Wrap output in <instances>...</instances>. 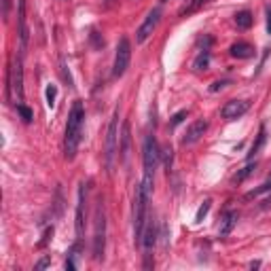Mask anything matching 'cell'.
Masks as SVG:
<instances>
[{
  "label": "cell",
  "instance_id": "6da1fadb",
  "mask_svg": "<svg viewBox=\"0 0 271 271\" xmlns=\"http://www.w3.org/2000/svg\"><path fill=\"white\" fill-rule=\"evenodd\" d=\"M83 123H85V108L83 102L76 100L68 114V123H66V136H64V155L66 159H74L76 148L81 142V134H83Z\"/></svg>",
  "mask_w": 271,
  "mask_h": 271
},
{
  "label": "cell",
  "instance_id": "7a4b0ae2",
  "mask_svg": "<svg viewBox=\"0 0 271 271\" xmlns=\"http://www.w3.org/2000/svg\"><path fill=\"white\" fill-rule=\"evenodd\" d=\"M148 197L142 186L136 189V202H134V233H136V242H142V233H144V218H146V203Z\"/></svg>",
  "mask_w": 271,
  "mask_h": 271
},
{
  "label": "cell",
  "instance_id": "3957f363",
  "mask_svg": "<svg viewBox=\"0 0 271 271\" xmlns=\"http://www.w3.org/2000/svg\"><path fill=\"white\" fill-rule=\"evenodd\" d=\"M104 244H106V214L102 202L95 208V233H93V259L100 261L104 256Z\"/></svg>",
  "mask_w": 271,
  "mask_h": 271
},
{
  "label": "cell",
  "instance_id": "277c9868",
  "mask_svg": "<svg viewBox=\"0 0 271 271\" xmlns=\"http://www.w3.org/2000/svg\"><path fill=\"white\" fill-rule=\"evenodd\" d=\"M117 140H119V111H114L111 125L106 132V148H104V157H106V167L108 172L114 165V155H117Z\"/></svg>",
  "mask_w": 271,
  "mask_h": 271
},
{
  "label": "cell",
  "instance_id": "5b68a950",
  "mask_svg": "<svg viewBox=\"0 0 271 271\" xmlns=\"http://www.w3.org/2000/svg\"><path fill=\"white\" fill-rule=\"evenodd\" d=\"M130 60H132V45L123 36L117 43V53H114V64H113V76L114 79H119V76L125 74V70L130 68Z\"/></svg>",
  "mask_w": 271,
  "mask_h": 271
},
{
  "label": "cell",
  "instance_id": "8992f818",
  "mask_svg": "<svg viewBox=\"0 0 271 271\" xmlns=\"http://www.w3.org/2000/svg\"><path fill=\"white\" fill-rule=\"evenodd\" d=\"M161 153H159V144L155 140V136H146L144 140V148H142V161H144V174L153 176L155 170L159 165Z\"/></svg>",
  "mask_w": 271,
  "mask_h": 271
},
{
  "label": "cell",
  "instance_id": "52a82bcc",
  "mask_svg": "<svg viewBox=\"0 0 271 271\" xmlns=\"http://www.w3.org/2000/svg\"><path fill=\"white\" fill-rule=\"evenodd\" d=\"M159 22H161V9H153V11L146 15L144 23H142L140 28H138V32H136V41H138V43H144L146 38L151 36L155 30H157Z\"/></svg>",
  "mask_w": 271,
  "mask_h": 271
},
{
  "label": "cell",
  "instance_id": "ba28073f",
  "mask_svg": "<svg viewBox=\"0 0 271 271\" xmlns=\"http://www.w3.org/2000/svg\"><path fill=\"white\" fill-rule=\"evenodd\" d=\"M250 111V102L248 100H229L227 104L223 106V119H227V121H235V119H240L244 117Z\"/></svg>",
  "mask_w": 271,
  "mask_h": 271
},
{
  "label": "cell",
  "instance_id": "9c48e42d",
  "mask_svg": "<svg viewBox=\"0 0 271 271\" xmlns=\"http://www.w3.org/2000/svg\"><path fill=\"white\" fill-rule=\"evenodd\" d=\"M205 130H208V121H205V119L193 121V123L189 125V130H186V134H184V138H182V144L184 146L186 144H195V142L205 134Z\"/></svg>",
  "mask_w": 271,
  "mask_h": 271
},
{
  "label": "cell",
  "instance_id": "30bf717a",
  "mask_svg": "<svg viewBox=\"0 0 271 271\" xmlns=\"http://www.w3.org/2000/svg\"><path fill=\"white\" fill-rule=\"evenodd\" d=\"M85 184H81L79 189V203H76V235H83V229H85V216H83V212H85V189H83Z\"/></svg>",
  "mask_w": 271,
  "mask_h": 271
},
{
  "label": "cell",
  "instance_id": "8fae6325",
  "mask_svg": "<svg viewBox=\"0 0 271 271\" xmlns=\"http://www.w3.org/2000/svg\"><path fill=\"white\" fill-rule=\"evenodd\" d=\"M19 38H22V49L28 45V28H25V0H19Z\"/></svg>",
  "mask_w": 271,
  "mask_h": 271
},
{
  "label": "cell",
  "instance_id": "7c38bea8",
  "mask_svg": "<svg viewBox=\"0 0 271 271\" xmlns=\"http://www.w3.org/2000/svg\"><path fill=\"white\" fill-rule=\"evenodd\" d=\"M231 55L237 57V60H248V57L254 55V47L248 43H235L233 47H231Z\"/></svg>",
  "mask_w": 271,
  "mask_h": 271
},
{
  "label": "cell",
  "instance_id": "4fadbf2b",
  "mask_svg": "<svg viewBox=\"0 0 271 271\" xmlns=\"http://www.w3.org/2000/svg\"><path fill=\"white\" fill-rule=\"evenodd\" d=\"M155 242H157V229H155L153 223H148L146 227H144V233H142V244H144L146 252H151V248L155 246Z\"/></svg>",
  "mask_w": 271,
  "mask_h": 271
},
{
  "label": "cell",
  "instance_id": "5bb4252c",
  "mask_svg": "<svg viewBox=\"0 0 271 271\" xmlns=\"http://www.w3.org/2000/svg\"><path fill=\"white\" fill-rule=\"evenodd\" d=\"M235 225H237V212H227V214H225V221L221 225V237L229 235Z\"/></svg>",
  "mask_w": 271,
  "mask_h": 271
},
{
  "label": "cell",
  "instance_id": "9a60e30c",
  "mask_svg": "<svg viewBox=\"0 0 271 271\" xmlns=\"http://www.w3.org/2000/svg\"><path fill=\"white\" fill-rule=\"evenodd\" d=\"M252 22H254V19H252V13H250V11H240L235 15V25L240 30H248L250 25H252Z\"/></svg>",
  "mask_w": 271,
  "mask_h": 271
},
{
  "label": "cell",
  "instance_id": "2e32d148",
  "mask_svg": "<svg viewBox=\"0 0 271 271\" xmlns=\"http://www.w3.org/2000/svg\"><path fill=\"white\" fill-rule=\"evenodd\" d=\"M130 123H125L123 125V136H121V148H119V153H121V157L127 159V153H130Z\"/></svg>",
  "mask_w": 271,
  "mask_h": 271
},
{
  "label": "cell",
  "instance_id": "e0dca14e",
  "mask_svg": "<svg viewBox=\"0 0 271 271\" xmlns=\"http://www.w3.org/2000/svg\"><path fill=\"white\" fill-rule=\"evenodd\" d=\"M208 66H210V53H208V49H203L202 53L197 55V60L193 62V68L202 72V70H208Z\"/></svg>",
  "mask_w": 271,
  "mask_h": 271
},
{
  "label": "cell",
  "instance_id": "ac0fdd59",
  "mask_svg": "<svg viewBox=\"0 0 271 271\" xmlns=\"http://www.w3.org/2000/svg\"><path fill=\"white\" fill-rule=\"evenodd\" d=\"M265 138H267V136H265V127H261L259 138H256V144H252V148H250V155H248V157H254V155L261 151L263 144H265Z\"/></svg>",
  "mask_w": 271,
  "mask_h": 271
},
{
  "label": "cell",
  "instance_id": "d6986e66",
  "mask_svg": "<svg viewBox=\"0 0 271 271\" xmlns=\"http://www.w3.org/2000/svg\"><path fill=\"white\" fill-rule=\"evenodd\" d=\"M254 167H256V163H254V165H252V163H250V165H246L242 172H237L235 176H233V182H244V180H246V178L250 176V174L254 172Z\"/></svg>",
  "mask_w": 271,
  "mask_h": 271
},
{
  "label": "cell",
  "instance_id": "ffe728a7",
  "mask_svg": "<svg viewBox=\"0 0 271 271\" xmlns=\"http://www.w3.org/2000/svg\"><path fill=\"white\" fill-rule=\"evenodd\" d=\"M17 113L22 114V119L25 121V123H32V119H34V114H32V111L25 104H17Z\"/></svg>",
  "mask_w": 271,
  "mask_h": 271
},
{
  "label": "cell",
  "instance_id": "44dd1931",
  "mask_svg": "<svg viewBox=\"0 0 271 271\" xmlns=\"http://www.w3.org/2000/svg\"><path fill=\"white\" fill-rule=\"evenodd\" d=\"M210 203H212L210 199H205V202H203V205L197 210V214H195V223H202L203 218H205V214H208V212H210Z\"/></svg>",
  "mask_w": 271,
  "mask_h": 271
},
{
  "label": "cell",
  "instance_id": "7402d4cb",
  "mask_svg": "<svg viewBox=\"0 0 271 271\" xmlns=\"http://www.w3.org/2000/svg\"><path fill=\"white\" fill-rule=\"evenodd\" d=\"M55 95H57L55 85H49V87H47V106H49V108L55 104Z\"/></svg>",
  "mask_w": 271,
  "mask_h": 271
},
{
  "label": "cell",
  "instance_id": "603a6c76",
  "mask_svg": "<svg viewBox=\"0 0 271 271\" xmlns=\"http://www.w3.org/2000/svg\"><path fill=\"white\" fill-rule=\"evenodd\" d=\"M208 2V0H191V4L186 6V9L182 13H193V11H197V9H202V6Z\"/></svg>",
  "mask_w": 271,
  "mask_h": 271
},
{
  "label": "cell",
  "instance_id": "cb8c5ba5",
  "mask_svg": "<svg viewBox=\"0 0 271 271\" xmlns=\"http://www.w3.org/2000/svg\"><path fill=\"white\" fill-rule=\"evenodd\" d=\"M172 153H174V151H172V146H165V148H163V153H161V155L165 157V170H167V172H170V167H172V157H174Z\"/></svg>",
  "mask_w": 271,
  "mask_h": 271
},
{
  "label": "cell",
  "instance_id": "d4e9b609",
  "mask_svg": "<svg viewBox=\"0 0 271 271\" xmlns=\"http://www.w3.org/2000/svg\"><path fill=\"white\" fill-rule=\"evenodd\" d=\"M186 114H189V113H186V111H180V113H176V114H174V117H172V121H170V125H172V127H176V125H180V123H182V121H184V117H186Z\"/></svg>",
  "mask_w": 271,
  "mask_h": 271
},
{
  "label": "cell",
  "instance_id": "484cf974",
  "mask_svg": "<svg viewBox=\"0 0 271 271\" xmlns=\"http://www.w3.org/2000/svg\"><path fill=\"white\" fill-rule=\"evenodd\" d=\"M229 81H216V83H212V87H210V91L214 93V91H218V89H223L225 85H227Z\"/></svg>",
  "mask_w": 271,
  "mask_h": 271
},
{
  "label": "cell",
  "instance_id": "4316f807",
  "mask_svg": "<svg viewBox=\"0 0 271 271\" xmlns=\"http://www.w3.org/2000/svg\"><path fill=\"white\" fill-rule=\"evenodd\" d=\"M49 263H51V261L47 259V256H45V259H41V261L36 263V265H34V269H36V271H38V269H45V267H49Z\"/></svg>",
  "mask_w": 271,
  "mask_h": 271
},
{
  "label": "cell",
  "instance_id": "83f0119b",
  "mask_svg": "<svg viewBox=\"0 0 271 271\" xmlns=\"http://www.w3.org/2000/svg\"><path fill=\"white\" fill-rule=\"evenodd\" d=\"M267 30H269V34H271V11H269V15H267Z\"/></svg>",
  "mask_w": 271,
  "mask_h": 271
},
{
  "label": "cell",
  "instance_id": "f1b7e54d",
  "mask_svg": "<svg viewBox=\"0 0 271 271\" xmlns=\"http://www.w3.org/2000/svg\"><path fill=\"white\" fill-rule=\"evenodd\" d=\"M163 2H165V0H163Z\"/></svg>",
  "mask_w": 271,
  "mask_h": 271
}]
</instances>
